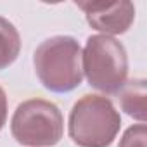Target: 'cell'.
Here are the masks:
<instances>
[{
	"label": "cell",
	"instance_id": "6da1fadb",
	"mask_svg": "<svg viewBox=\"0 0 147 147\" xmlns=\"http://www.w3.org/2000/svg\"><path fill=\"white\" fill-rule=\"evenodd\" d=\"M33 66L36 78L49 92L67 94L82 85V47L69 35L43 40L33 54Z\"/></svg>",
	"mask_w": 147,
	"mask_h": 147
},
{
	"label": "cell",
	"instance_id": "277c9868",
	"mask_svg": "<svg viewBox=\"0 0 147 147\" xmlns=\"http://www.w3.org/2000/svg\"><path fill=\"white\" fill-rule=\"evenodd\" d=\"M14 140L26 147H52L64 135L61 109L45 99H28L18 104L11 118Z\"/></svg>",
	"mask_w": 147,
	"mask_h": 147
},
{
	"label": "cell",
	"instance_id": "ba28073f",
	"mask_svg": "<svg viewBox=\"0 0 147 147\" xmlns=\"http://www.w3.org/2000/svg\"><path fill=\"white\" fill-rule=\"evenodd\" d=\"M145 140H147V126L145 123H137L125 130L118 147H145Z\"/></svg>",
	"mask_w": 147,
	"mask_h": 147
},
{
	"label": "cell",
	"instance_id": "8992f818",
	"mask_svg": "<svg viewBox=\"0 0 147 147\" xmlns=\"http://www.w3.org/2000/svg\"><path fill=\"white\" fill-rule=\"evenodd\" d=\"M119 106L130 118L137 119L138 123H145L147 119V85L144 78H133L123 85L118 92Z\"/></svg>",
	"mask_w": 147,
	"mask_h": 147
},
{
	"label": "cell",
	"instance_id": "52a82bcc",
	"mask_svg": "<svg viewBox=\"0 0 147 147\" xmlns=\"http://www.w3.org/2000/svg\"><path fill=\"white\" fill-rule=\"evenodd\" d=\"M21 52V35L18 28L0 16V71L7 69Z\"/></svg>",
	"mask_w": 147,
	"mask_h": 147
},
{
	"label": "cell",
	"instance_id": "3957f363",
	"mask_svg": "<svg viewBox=\"0 0 147 147\" xmlns=\"http://www.w3.org/2000/svg\"><path fill=\"white\" fill-rule=\"evenodd\" d=\"M82 71L88 85L106 95L118 94L128 82L125 45L106 35H90L82 50Z\"/></svg>",
	"mask_w": 147,
	"mask_h": 147
},
{
	"label": "cell",
	"instance_id": "7a4b0ae2",
	"mask_svg": "<svg viewBox=\"0 0 147 147\" xmlns=\"http://www.w3.org/2000/svg\"><path fill=\"white\" fill-rule=\"evenodd\" d=\"M121 128L114 104L97 94H87L73 106L67 119L69 138L78 147H109Z\"/></svg>",
	"mask_w": 147,
	"mask_h": 147
},
{
	"label": "cell",
	"instance_id": "5b68a950",
	"mask_svg": "<svg viewBox=\"0 0 147 147\" xmlns=\"http://www.w3.org/2000/svg\"><path fill=\"white\" fill-rule=\"evenodd\" d=\"M85 12L87 23L100 35L116 36L126 33L135 21V5L128 0L119 2H75Z\"/></svg>",
	"mask_w": 147,
	"mask_h": 147
},
{
	"label": "cell",
	"instance_id": "9c48e42d",
	"mask_svg": "<svg viewBox=\"0 0 147 147\" xmlns=\"http://www.w3.org/2000/svg\"><path fill=\"white\" fill-rule=\"evenodd\" d=\"M7 114H9V102H7V94L0 87V131L7 123Z\"/></svg>",
	"mask_w": 147,
	"mask_h": 147
}]
</instances>
